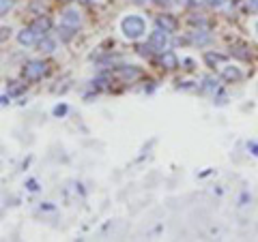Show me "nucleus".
I'll return each mask as SVG.
<instances>
[{"mask_svg": "<svg viewBox=\"0 0 258 242\" xmlns=\"http://www.w3.org/2000/svg\"><path fill=\"white\" fill-rule=\"evenodd\" d=\"M121 30L127 39L135 41V39H140L146 32V22L140 15H125L121 19Z\"/></svg>", "mask_w": 258, "mask_h": 242, "instance_id": "obj_1", "label": "nucleus"}, {"mask_svg": "<svg viewBox=\"0 0 258 242\" xmlns=\"http://www.w3.org/2000/svg\"><path fill=\"white\" fill-rule=\"evenodd\" d=\"M45 62H41V60H30V62H26L24 64V77L28 82H37V80H41V77L45 75Z\"/></svg>", "mask_w": 258, "mask_h": 242, "instance_id": "obj_2", "label": "nucleus"}, {"mask_svg": "<svg viewBox=\"0 0 258 242\" xmlns=\"http://www.w3.org/2000/svg\"><path fill=\"white\" fill-rule=\"evenodd\" d=\"M61 24L64 26H69V28H75L77 30V26L82 24V13L75 9V6H69V9H64L61 13Z\"/></svg>", "mask_w": 258, "mask_h": 242, "instance_id": "obj_3", "label": "nucleus"}, {"mask_svg": "<svg viewBox=\"0 0 258 242\" xmlns=\"http://www.w3.org/2000/svg\"><path fill=\"white\" fill-rule=\"evenodd\" d=\"M148 43L153 45V49H159V51H164V48L168 45V32L164 30H153L151 32V37H148Z\"/></svg>", "mask_w": 258, "mask_h": 242, "instance_id": "obj_4", "label": "nucleus"}, {"mask_svg": "<svg viewBox=\"0 0 258 242\" xmlns=\"http://www.w3.org/2000/svg\"><path fill=\"white\" fill-rule=\"evenodd\" d=\"M155 24H157V28L159 30H164V32H168V35H170V32H174L177 30V19H174L172 15H157V19H155Z\"/></svg>", "mask_w": 258, "mask_h": 242, "instance_id": "obj_5", "label": "nucleus"}, {"mask_svg": "<svg viewBox=\"0 0 258 242\" xmlns=\"http://www.w3.org/2000/svg\"><path fill=\"white\" fill-rule=\"evenodd\" d=\"M37 39H39V35H37V32L32 30V28H24V30L17 32V43L24 45V48H30V45H35Z\"/></svg>", "mask_w": 258, "mask_h": 242, "instance_id": "obj_6", "label": "nucleus"}, {"mask_svg": "<svg viewBox=\"0 0 258 242\" xmlns=\"http://www.w3.org/2000/svg\"><path fill=\"white\" fill-rule=\"evenodd\" d=\"M159 64H161V69H168V71H172V69H177L179 67V58L174 51H161V56H159Z\"/></svg>", "mask_w": 258, "mask_h": 242, "instance_id": "obj_7", "label": "nucleus"}, {"mask_svg": "<svg viewBox=\"0 0 258 242\" xmlns=\"http://www.w3.org/2000/svg\"><path fill=\"white\" fill-rule=\"evenodd\" d=\"M30 28L37 32V35H45L50 28H52V22H50V17H43V15H39L35 22L30 24Z\"/></svg>", "mask_w": 258, "mask_h": 242, "instance_id": "obj_8", "label": "nucleus"}, {"mask_svg": "<svg viewBox=\"0 0 258 242\" xmlns=\"http://www.w3.org/2000/svg\"><path fill=\"white\" fill-rule=\"evenodd\" d=\"M192 43H196V45H206L211 41V35L206 32V28H198V30H194L192 32Z\"/></svg>", "mask_w": 258, "mask_h": 242, "instance_id": "obj_9", "label": "nucleus"}, {"mask_svg": "<svg viewBox=\"0 0 258 242\" xmlns=\"http://www.w3.org/2000/svg\"><path fill=\"white\" fill-rule=\"evenodd\" d=\"M222 77L226 82H239L243 77V73L239 71V67H222Z\"/></svg>", "mask_w": 258, "mask_h": 242, "instance_id": "obj_10", "label": "nucleus"}, {"mask_svg": "<svg viewBox=\"0 0 258 242\" xmlns=\"http://www.w3.org/2000/svg\"><path fill=\"white\" fill-rule=\"evenodd\" d=\"M204 62L209 64V67H224V62H226V56L224 54H215V51H206L204 54Z\"/></svg>", "mask_w": 258, "mask_h": 242, "instance_id": "obj_11", "label": "nucleus"}, {"mask_svg": "<svg viewBox=\"0 0 258 242\" xmlns=\"http://www.w3.org/2000/svg\"><path fill=\"white\" fill-rule=\"evenodd\" d=\"M119 75L125 82H131V80H135V77H140V71L135 69V67H121L119 69Z\"/></svg>", "mask_w": 258, "mask_h": 242, "instance_id": "obj_12", "label": "nucleus"}, {"mask_svg": "<svg viewBox=\"0 0 258 242\" xmlns=\"http://www.w3.org/2000/svg\"><path fill=\"white\" fill-rule=\"evenodd\" d=\"M230 54H232V56H237L239 60H248V58H250V51H248V48H245V45H241V43L235 45V48L230 49Z\"/></svg>", "mask_w": 258, "mask_h": 242, "instance_id": "obj_13", "label": "nucleus"}, {"mask_svg": "<svg viewBox=\"0 0 258 242\" xmlns=\"http://www.w3.org/2000/svg\"><path fill=\"white\" fill-rule=\"evenodd\" d=\"M39 48H41V51H45V54H52V51L56 49V43L52 41L50 37H43L41 41H39Z\"/></svg>", "mask_w": 258, "mask_h": 242, "instance_id": "obj_14", "label": "nucleus"}, {"mask_svg": "<svg viewBox=\"0 0 258 242\" xmlns=\"http://www.w3.org/2000/svg\"><path fill=\"white\" fill-rule=\"evenodd\" d=\"M75 28H69V26H64V24H61V28H58V35H61V39L63 41H71V39H73V32Z\"/></svg>", "mask_w": 258, "mask_h": 242, "instance_id": "obj_15", "label": "nucleus"}, {"mask_svg": "<svg viewBox=\"0 0 258 242\" xmlns=\"http://www.w3.org/2000/svg\"><path fill=\"white\" fill-rule=\"evenodd\" d=\"M24 93V84H19V82H11V86H9V95L11 97H17V95H22Z\"/></svg>", "mask_w": 258, "mask_h": 242, "instance_id": "obj_16", "label": "nucleus"}, {"mask_svg": "<svg viewBox=\"0 0 258 242\" xmlns=\"http://www.w3.org/2000/svg\"><path fill=\"white\" fill-rule=\"evenodd\" d=\"M138 54H140V56H151V54H153V45H151V43L138 45Z\"/></svg>", "mask_w": 258, "mask_h": 242, "instance_id": "obj_17", "label": "nucleus"}, {"mask_svg": "<svg viewBox=\"0 0 258 242\" xmlns=\"http://www.w3.org/2000/svg\"><path fill=\"white\" fill-rule=\"evenodd\" d=\"M11 6H13V0H0V17H2Z\"/></svg>", "mask_w": 258, "mask_h": 242, "instance_id": "obj_18", "label": "nucleus"}, {"mask_svg": "<svg viewBox=\"0 0 258 242\" xmlns=\"http://www.w3.org/2000/svg\"><path fill=\"white\" fill-rule=\"evenodd\" d=\"M206 4L213 6V9H222L224 4H228V0H206Z\"/></svg>", "mask_w": 258, "mask_h": 242, "instance_id": "obj_19", "label": "nucleus"}, {"mask_svg": "<svg viewBox=\"0 0 258 242\" xmlns=\"http://www.w3.org/2000/svg\"><path fill=\"white\" fill-rule=\"evenodd\" d=\"M190 22L194 24V26H200V28H206V22L202 17H190Z\"/></svg>", "mask_w": 258, "mask_h": 242, "instance_id": "obj_20", "label": "nucleus"}, {"mask_svg": "<svg viewBox=\"0 0 258 242\" xmlns=\"http://www.w3.org/2000/svg\"><path fill=\"white\" fill-rule=\"evenodd\" d=\"M204 88H206V90H215V88H217V82L211 80V77H206V80H204Z\"/></svg>", "mask_w": 258, "mask_h": 242, "instance_id": "obj_21", "label": "nucleus"}, {"mask_svg": "<svg viewBox=\"0 0 258 242\" xmlns=\"http://www.w3.org/2000/svg\"><path fill=\"white\" fill-rule=\"evenodd\" d=\"M187 4L196 9V6H206V0H187Z\"/></svg>", "mask_w": 258, "mask_h": 242, "instance_id": "obj_22", "label": "nucleus"}, {"mask_svg": "<svg viewBox=\"0 0 258 242\" xmlns=\"http://www.w3.org/2000/svg\"><path fill=\"white\" fill-rule=\"evenodd\" d=\"M67 114V105H56L54 107V116H64Z\"/></svg>", "mask_w": 258, "mask_h": 242, "instance_id": "obj_23", "label": "nucleus"}, {"mask_svg": "<svg viewBox=\"0 0 258 242\" xmlns=\"http://www.w3.org/2000/svg\"><path fill=\"white\" fill-rule=\"evenodd\" d=\"M248 150H250V152L254 154V156H258V144H256V142H250V144H248Z\"/></svg>", "mask_w": 258, "mask_h": 242, "instance_id": "obj_24", "label": "nucleus"}, {"mask_svg": "<svg viewBox=\"0 0 258 242\" xmlns=\"http://www.w3.org/2000/svg\"><path fill=\"white\" fill-rule=\"evenodd\" d=\"M248 6L250 11H258V0H248Z\"/></svg>", "mask_w": 258, "mask_h": 242, "instance_id": "obj_25", "label": "nucleus"}, {"mask_svg": "<svg viewBox=\"0 0 258 242\" xmlns=\"http://www.w3.org/2000/svg\"><path fill=\"white\" fill-rule=\"evenodd\" d=\"M28 189H30V191H37V182L30 180V182H28Z\"/></svg>", "mask_w": 258, "mask_h": 242, "instance_id": "obj_26", "label": "nucleus"}, {"mask_svg": "<svg viewBox=\"0 0 258 242\" xmlns=\"http://www.w3.org/2000/svg\"><path fill=\"white\" fill-rule=\"evenodd\" d=\"M153 2H157V4H161V6H164V4H170L172 0H153Z\"/></svg>", "mask_w": 258, "mask_h": 242, "instance_id": "obj_27", "label": "nucleus"}, {"mask_svg": "<svg viewBox=\"0 0 258 242\" xmlns=\"http://www.w3.org/2000/svg\"><path fill=\"white\" fill-rule=\"evenodd\" d=\"M256 32H258V24H256Z\"/></svg>", "mask_w": 258, "mask_h": 242, "instance_id": "obj_28", "label": "nucleus"}]
</instances>
